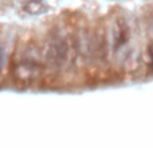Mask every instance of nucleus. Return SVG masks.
<instances>
[{"label":"nucleus","mask_w":153,"mask_h":148,"mask_svg":"<svg viewBox=\"0 0 153 148\" xmlns=\"http://www.w3.org/2000/svg\"><path fill=\"white\" fill-rule=\"evenodd\" d=\"M78 57L73 38H63L61 34H51L47 39L43 58L48 67L55 70L73 66Z\"/></svg>","instance_id":"f257e3e1"},{"label":"nucleus","mask_w":153,"mask_h":148,"mask_svg":"<svg viewBox=\"0 0 153 148\" xmlns=\"http://www.w3.org/2000/svg\"><path fill=\"white\" fill-rule=\"evenodd\" d=\"M105 38L108 55L111 54L114 58H118L122 64V53L124 59L129 53V40H130V26L126 19L122 16H114L105 26Z\"/></svg>","instance_id":"f03ea898"},{"label":"nucleus","mask_w":153,"mask_h":148,"mask_svg":"<svg viewBox=\"0 0 153 148\" xmlns=\"http://www.w3.org/2000/svg\"><path fill=\"white\" fill-rule=\"evenodd\" d=\"M42 58L43 51L38 46H27L23 50L22 58L13 65V78H15V81L22 85H30L36 81L43 70Z\"/></svg>","instance_id":"7ed1b4c3"},{"label":"nucleus","mask_w":153,"mask_h":148,"mask_svg":"<svg viewBox=\"0 0 153 148\" xmlns=\"http://www.w3.org/2000/svg\"><path fill=\"white\" fill-rule=\"evenodd\" d=\"M24 10L31 15H40V13L47 11V5L43 3V0H30L24 5Z\"/></svg>","instance_id":"20e7f679"},{"label":"nucleus","mask_w":153,"mask_h":148,"mask_svg":"<svg viewBox=\"0 0 153 148\" xmlns=\"http://www.w3.org/2000/svg\"><path fill=\"white\" fill-rule=\"evenodd\" d=\"M4 64H5V54H4V51H3V49L0 47V73L3 72Z\"/></svg>","instance_id":"39448f33"}]
</instances>
